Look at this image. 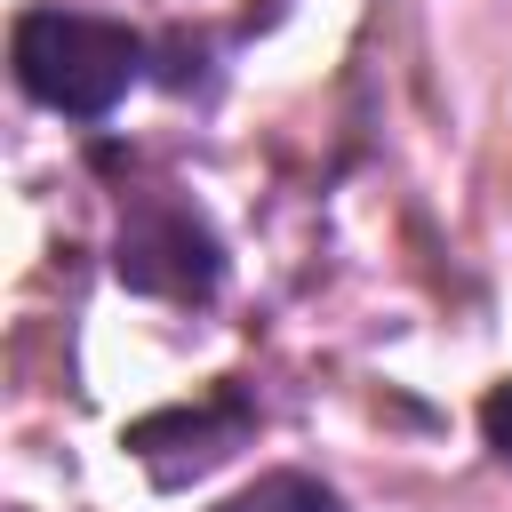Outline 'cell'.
<instances>
[{
    "label": "cell",
    "instance_id": "3",
    "mask_svg": "<svg viewBox=\"0 0 512 512\" xmlns=\"http://www.w3.org/2000/svg\"><path fill=\"white\" fill-rule=\"evenodd\" d=\"M248 432H256V400H248L240 384H216V392H200V400H176V408L136 416L120 448H128V456H136L160 488H184L192 472L224 464Z\"/></svg>",
    "mask_w": 512,
    "mask_h": 512
},
{
    "label": "cell",
    "instance_id": "4",
    "mask_svg": "<svg viewBox=\"0 0 512 512\" xmlns=\"http://www.w3.org/2000/svg\"><path fill=\"white\" fill-rule=\"evenodd\" d=\"M208 512H344V496H336L328 480H312V472L280 464V472H256L248 488H232V496H224V504H208Z\"/></svg>",
    "mask_w": 512,
    "mask_h": 512
},
{
    "label": "cell",
    "instance_id": "5",
    "mask_svg": "<svg viewBox=\"0 0 512 512\" xmlns=\"http://www.w3.org/2000/svg\"><path fill=\"white\" fill-rule=\"evenodd\" d=\"M480 440L512 464V376H496V384L480 392Z\"/></svg>",
    "mask_w": 512,
    "mask_h": 512
},
{
    "label": "cell",
    "instance_id": "2",
    "mask_svg": "<svg viewBox=\"0 0 512 512\" xmlns=\"http://www.w3.org/2000/svg\"><path fill=\"white\" fill-rule=\"evenodd\" d=\"M112 272L136 296L160 304H208L224 288V240L208 232L200 208L168 200V192H128L120 200V240H112Z\"/></svg>",
    "mask_w": 512,
    "mask_h": 512
},
{
    "label": "cell",
    "instance_id": "1",
    "mask_svg": "<svg viewBox=\"0 0 512 512\" xmlns=\"http://www.w3.org/2000/svg\"><path fill=\"white\" fill-rule=\"evenodd\" d=\"M8 64H16V88L80 128L112 120L120 96L152 72V40L120 16H88V8H24L8 24Z\"/></svg>",
    "mask_w": 512,
    "mask_h": 512
}]
</instances>
